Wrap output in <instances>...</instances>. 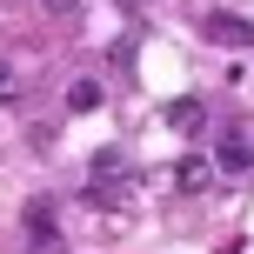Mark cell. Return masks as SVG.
Wrapping results in <instances>:
<instances>
[{
  "instance_id": "1",
  "label": "cell",
  "mask_w": 254,
  "mask_h": 254,
  "mask_svg": "<svg viewBox=\"0 0 254 254\" xmlns=\"http://www.w3.org/2000/svg\"><path fill=\"white\" fill-rule=\"evenodd\" d=\"M20 221H27V254H67L61 228H54V201H27Z\"/></svg>"
},
{
  "instance_id": "2",
  "label": "cell",
  "mask_w": 254,
  "mask_h": 254,
  "mask_svg": "<svg viewBox=\"0 0 254 254\" xmlns=\"http://www.w3.org/2000/svg\"><path fill=\"white\" fill-rule=\"evenodd\" d=\"M201 40H207V47H234V54H241V47H254V27L241 20V13H201Z\"/></svg>"
},
{
  "instance_id": "3",
  "label": "cell",
  "mask_w": 254,
  "mask_h": 254,
  "mask_svg": "<svg viewBox=\"0 0 254 254\" xmlns=\"http://www.w3.org/2000/svg\"><path fill=\"white\" fill-rule=\"evenodd\" d=\"M214 167H221V174H248V167H254V140L241 134V127H228V134L214 140Z\"/></svg>"
},
{
  "instance_id": "4",
  "label": "cell",
  "mask_w": 254,
  "mask_h": 254,
  "mask_svg": "<svg viewBox=\"0 0 254 254\" xmlns=\"http://www.w3.org/2000/svg\"><path fill=\"white\" fill-rule=\"evenodd\" d=\"M174 188H181V194L214 188V161H207V154H181V161H174Z\"/></svg>"
},
{
  "instance_id": "5",
  "label": "cell",
  "mask_w": 254,
  "mask_h": 254,
  "mask_svg": "<svg viewBox=\"0 0 254 254\" xmlns=\"http://www.w3.org/2000/svg\"><path fill=\"white\" fill-rule=\"evenodd\" d=\"M87 181H127V147H94Z\"/></svg>"
},
{
  "instance_id": "6",
  "label": "cell",
  "mask_w": 254,
  "mask_h": 254,
  "mask_svg": "<svg viewBox=\"0 0 254 254\" xmlns=\"http://www.w3.org/2000/svg\"><path fill=\"white\" fill-rule=\"evenodd\" d=\"M101 101H107V87H101V80H74V87H67V107H74V114H94Z\"/></svg>"
},
{
  "instance_id": "7",
  "label": "cell",
  "mask_w": 254,
  "mask_h": 254,
  "mask_svg": "<svg viewBox=\"0 0 254 254\" xmlns=\"http://www.w3.org/2000/svg\"><path fill=\"white\" fill-rule=\"evenodd\" d=\"M167 127L174 134H201V101H167Z\"/></svg>"
},
{
  "instance_id": "8",
  "label": "cell",
  "mask_w": 254,
  "mask_h": 254,
  "mask_svg": "<svg viewBox=\"0 0 254 254\" xmlns=\"http://www.w3.org/2000/svg\"><path fill=\"white\" fill-rule=\"evenodd\" d=\"M40 13H54V20H74V13H80V0H40Z\"/></svg>"
},
{
  "instance_id": "9",
  "label": "cell",
  "mask_w": 254,
  "mask_h": 254,
  "mask_svg": "<svg viewBox=\"0 0 254 254\" xmlns=\"http://www.w3.org/2000/svg\"><path fill=\"white\" fill-rule=\"evenodd\" d=\"M0 101H20V80H13V67L0 61Z\"/></svg>"
}]
</instances>
